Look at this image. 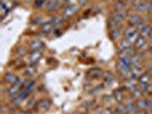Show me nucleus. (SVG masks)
<instances>
[{"label":"nucleus","instance_id":"58836bf2","mask_svg":"<svg viewBox=\"0 0 152 114\" xmlns=\"http://www.w3.org/2000/svg\"><path fill=\"white\" fill-rule=\"evenodd\" d=\"M124 114H129V113H124Z\"/></svg>","mask_w":152,"mask_h":114},{"label":"nucleus","instance_id":"dca6fc26","mask_svg":"<svg viewBox=\"0 0 152 114\" xmlns=\"http://www.w3.org/2000/svg\"><path fill=\"white\" fill-rule=\"evenodd\" d=\"M42 46H44L42 41L39 40V39H36V40H33L30 44V49L32 52H38V50H40L42 48Z\"/></svg>","mask_w":152,"mask_h":114},{"label":"nucleus","instance_id":"20e7f679","mask_svg":"<svg viewBox=\"0 0 152 114\" xmlns=\"http://www.w3.org/2000/svg\"><path fill=\"white\" fill-rule=\"evenodd\" d=\"M132 62H133V65H143V62H144V55L141 52H135V53L132 55Z\"/></svg>","mask_w":152,"mask_h":114},{"label":"nucleus","instance_id":"2eb2a0df","mask_svg":"<svg viewBox=\"0 0 152 114\" xmlns=\"http://www.w3.org/2000/svg\"><path fill=\"white\" fill-rule=\"evenodd\" d=\"M4 80H5V82L8 84L9 86H12V84H14L18 80V78L16 74L14 73H6V76H4Z\"/></svg>","mask_w":152,"mask_h":114},{"label":"nucleus","instance_id":"f3484780","mask_svg":"<svg viewBox=\"0 0 152 114\" xmlns=\"http://www.w3.org/2000/svg\"><path fill=\"white\" fill-rule=\"evenodd\" d=\"M137 81H138V84H151L152 76H150L148 72H144L142 76H141L140 78H138V79H137Z\"/></svg>","mask_w":152,"mask_h":114},{"label":"nucleus","instance_id":"1a4fd4ad","mask_svg":"<svg viewBox=\"0 0 152 114\" xmlns=\"http://www.w3.org/2000/svg\"><path fill=\"white\" fill-rule=\"evenodd\" d=\"M63 2H64L63 0H55V1H52V2L47 4V5H46V8H47V10H48L49 13L56 12V10L62 6Z\"/></svg>","mask_w":152,"mask_h":114},{"label":"nucleus","instance_id":"473e14b6","mask_svg":"<svg viewBox=\"0 0 152 114\" xmlns=\"http://www.w3.org/2000/svg\"><path fill=\"white\" fill-rule=\"evenodd\" d=\"M34 105H37L34 99H31L30 102H29V104H28V106H29V107H32V106H34Z\"/></svg>","mask_w":152,"mask_h":114},{"label":"nucleus","instance_id":"9b49d317","mask_svg":"<svg viewBox=\"0 0 152 114\" xmlns=\"http://www.w3.org/2000/svg\"><path fill=\"white\" fill-rule=\"evenodd\" d=\"M36 107L40 112H45V111H47L50 107V102L48 99H41L40 102H38V104L36 105Z\"/></svg>","mask_w":152,"mask_h":114},{"label":"nucleus","instance_id":"a878e982","mask_svg":"<svg viewBox=\"0 0 152 114\" xmlns=\"http://www.w3.org/2000/svg\"><path fill=\"white\" fill-rule=\"evenodd\" d=\"M46 2H47V0H36L34 6H36L37 8L42 7V6H46Z\"/></svg>","mask_w":152,"mask_h":114},{"label":"nucleus","instance_id":"0eeeda50","mask_svg":"<svg viewBox=\"0 0 152 114\" xmlns=\"http://www.w3.org/2000/svg\"><path fill=\"white\" fill-rule=\"evenodd\" d=\"M142 21H143V17H142V15H141L140 13H134V14H132V15L129 16V18H128L129 25H133V26H135V28H136L137 25L142 22Z\"/></svg>","mask_w":152,"mask_h":114},{"label":"nucleus","instance_id":"4468645a","mask_svg":"<svg viewBox=\"0 0 152 114\" xmlns=\"http://www.w3.org/2000/svg\"><path fill=\"white\" fill-rule=\"evenodd\" d=\"M88 74H89V76H91V79H99L101 76H103L104 73H103V71H102L101 68H91V70H89Z\"/></svg>","mask_w":152,"mask_h":114},{"label":"nucleus","instance_id":"7c9ffc66","mask_svg":"<svg viewBox=\"0 0 152 114\" xmlns=\"http://www.w3.org/2000/svg\"><path fill=\"white\" fill-rule=\"evenodd\" d=\"M87 2H89V0H78L79 6H85V5H87Z\"/></svg>","mask_w":152,"mask_h":114},{"label":"nucleus","instance_id":"39448f33","mask_svg":"<svg viewBox=\"0 0 152 114\" xmlns=\"http://www.w3.org/2000/svg\"><path fill=\"white\" fill-rule=\"evenodd\" d=\"M135 104H136L137 110H145V111H148L149 108L152 107L148 98H141L138 99V100H135Z\"/></svg>","mask_w":152,"mask_h":114},{"label":"nucleus","instance_id":"393cba45","mask_svg":"<svg viewBox=\"0 0 152 114\" xmlns=\"http://www.w3.org/2000/svg\"><path fill=\"white\" fill-rule=\"evenodd\" d=\"M103 79L105 80V82H113V80H114V78H113V76L111 74V73H104V76H103Z\"/></svg>","mask_w":152,"mask_h":114},{"label":"nucleus","instance_id":"f257e3e1","mask_svg":"<svg viewBox=\"0 0 152 114\" xmlns=\"http://www.w3.org/2000/svg\"><path fill=\"white\" fill-rule=\"evenodd\" d=\"M24 84H25V80H23V79H18L14 84L9 86V88L7 89V96L8 97L14 98L15 96H17V95L21 92V90H22Z\"/></svg>","mask_w":152,"mask_h":114},{"label":"nucleus","instance_id":"4c0bfd02","mask_svg":"<svg viewBox=\"0 0 152 114\" xmlns=\"http://www.w3.org/2000/svg\"><path fill=\"white\" fill-rule=\"evenodd\" d=\"M25 1H26V2H29V1H31V0H25Z\"/></svg>","mask_w":152,"mask_h":114},{"label":"nucleus","instance_id":"a19ab883","mask_svg":"<svg viewBox=\"0 0 152 114\" xmlns=\"http://www.w3.org/2000/svg\"><path fill=\"white\" fill-rule=\"evenodd\" d=\"M151 84H152V81H151Z\"/></svg>","mask_w":152,"mask_h":114},{"label":"nucleus","instance_id":"ddd939ff","mask_svg":"<svg viewBox=\"0 0 152 114\" xmlns=\"http://www.w3.org/2000/svg\"><path fill=\"white\" fill-rule=\"evenodd\" d=\"M40 58H41L40 50H38V52H32L29 55V57H28V60H29V62H30L31 64H37V62L40 61Z\"/></svg>","mask_w":152,"mask_h":114},{"label":"nucleus","instance_id":"6e6552de","mask_svg":"<svg viewBox=\"0 0 152 114\" xmlns=\"http://www.w3.org/2000/svg\"><path fill=\"white\" fill-rule=\"evenodd\" d=\"M54 28H55V23H54V20L52 18L50 21H47L41 25V32L44 34H48L54 30Z\"/></svg>","mask_w":152,"mask_h":114},{"label":"nucleus","instance_id":"f704fd0d","mask_svg":"<svg viewBox=\"0 0 152 114\" xmlns=\"http://www.w3.org/2000/svg\"><path fill=\"white\" fill-rule=\"evenodd\" d=\"M17 114H30L29 112H26V111H20Z\"/></svg>","mask_w":152,"mask_h":114},{"label":"nucleus","instance_id":"7ed1b4c3","mask_svg":"<svg viewBox=\"0 0 152 114\" xmlns=\"http://www.w3.org/2000/svg\"><path fill=\"white\" fill-rule=\"evenodd\" d=\"M117 70L119 71V73H120L121 76L127 78V76H129L130 71H132V66L125 64V63L121 61H118V63H117Z\"/></svg>","mask_w":152,"mask_h":114},{"label":"nucleus","instance_id":"b1692460","mask_svg":"<svg viewBox=\"0 0 152 114\" xmlns=\"http://www.w3.org/2000/svg\"><path fill=\"white\" fill-rule=\"evenodd\" d=\"M124 9H126L125 2H124L122 0H118V1L114 4V12H121Z\"/></svg>","mask_w":152,"mask_h":114},{"label":"nucleus","instance_id":"cd10ccee","mask_svg":"<svg viewBox=\"0 0 152 114\" xmlns=\"http://www.w3.org/2000/svg\"><path fill=\"white\" fill-rule=\"evenodd\" d=\"M113 98L114 97H112V96H104V97H103V103L109 104V103H111V100H112Z\"/></svg>","mask_w":152,"mask_h":114},{"label":"nucleus","instance_id":"c85d7f7f","mask_svg":"<svg viewBox=\"0 0 152 114\" xmlns=\"http://www.w3.org/2000/svg\"><path fill=\"white\" fill-rule=\"evenodd\" d=\"M99 114H113V111L112 110H110V108H104V110H102Z\"/></svg>","mask_w":152,"mask_h":114},{"label":"nucleus","instance_id":"72a5a7b5","mask_svg":"<svg viewBox=\"0 0 152 114\" xmlns=\"http://www.w3.org/2000/svg\"><path fill=\"white\" fill-rule=\"evenodd\" d=\"M146 72H148V73H149V74H150V76H152V66H149V68H148V71H146Z\"/></svg>","mask_w":152,"mask_h":114},{"label":"nucleus","instance_id":"ea45409f","mask_svg":"<svg viewBox=\"0 0 152 114\" xmlns=\"http://www.w3.org/2000/svg\"><path fill=\"white\" fill-rule=\"evenodd\" d=\"M85 114H88V113H85Z\"/></svg>","mask_w":152,"mask_h":114},{"label":"nucleus","instance_id":"9d476101","mask_svg":"<svg viewBox=\"0 0 152 114\" xmlns=\"http://www.w3.org/2000/svg\"><path fill=\"white\" fill-rule=\"evenodd\" d=\"M138 33H140V36L143 37V38H149L152 33V25L151 24H145L144 26L138 31Z\"/></svg>","mask_w":152,"mask_h":114},{"label":"nucleus","instance_id":"5701e85b","mask_svg":"<svg viewBox=\"0 0 152 114\" xmlns=\"http://www.w3.org/2000/svg\"><path fill=\"white\" fill-rule=\"evenodd\" d=\"M36 71H37L36 66H34L33 64H31V65H29L28 68H25V76H32L34 73H36Z\"/></svg>","mask_w":152,"mask_h":114},{"label":"nucleus","instance_id":"bb28decb","mask_svg":"<svg viewBox=\"0 0 152 114\" xmlns=\"http://www.w3.org/2000/svg\"><path fill=\"white\" fill-rule=\"evenodd\" d=\"M33 23H34V24H41V25H42L44 23H46V21H45V18H44V17H37Z\"/></svg>","mask_w":152,"mask_h":114},{"label":"nucleus","instance_id":"c756f323","mask_svg":"<svg viewBox=\"0 0 152 114\" xmlns=\"http://www.w3.org/2000/svg\"><path fill=\"white\" fill-rule=\"evenodd\" d=\"M146 10L148 12L152 10V0H146Z\"/></svg>","mask_w":152,"mask_h":114},{"label":"nucleus","instance_id":"6ab92c4d","mask_svg":"<svg viewBox=\"0 0 152 114\" xmlns=\"http://www.w3.org/2000/svg\"><path fill=\"white\" fill-rule=\"evenodd\" d=\"M144 92L141 90V89H138V88H136L135 90L132 91V95H130V97L134 99V100H138V99L141 98H144Z\"/></svg>","mask_w":152,"mask_h":114},{"label":"nucleus","instance_id":"a211bd4d","mask_svg":"<svg viewBox=\"0 0 152 114\" xmlns=\"http://www.w3.org/2000/svg\"><path fill=\"white\" fill-rule=\"evenodd\" d=\"M138 32L137 29L135 26H133V25H128V26H126L125 28V30H124V38H128L130 36H133L134 33H136Z\"/></svg>","mask_w":152,"mask_h":114},{"label":"nucleus","instance_id":"aec40b11","mask_svg":"<svg viewBox=\"0 0 152 114\" xmlns=\"http://www.w3.org/2000/svg\"><path fill=\"white\" fill-rule=\"evenodd\" d=\"M25 98H26V96L23 95L22 92H20L17 96H15L14 98H12V103H13V105L18 106V105H21V103H23V100H24Z\"/></svg>","mask_w":152,"mask_h":114},{"label":"nucleus","instance_id":"f03ea898","mask_svg":"<svg viewBox=\"0 0 152 114\" xmlns=\"http://www.w3.org/2000/svg\"><path fill=\"white\" fill-rule=\"evenodd\" d=\"M134 47L136 48L137 52H141V53H144V52H149V49H150V45H149V42H148V40L146 38H143V37H138V39L136 40V42L134 44Z\"/></svg>","mask_w":152,"mask_h":114},{"label":"nucleus","instance_id":"f8f14e48","mask_svg":"<svg viewBox=\"0 0 152 114\" xmlns=\"http://www.w3.org/2000/svg\"><path fill=\"white\" fill-rule=\"evenodd\" d=\"M125 89H126V88H120V89H117V90L114 91L113 97L115 102H118V103H124V102H125V95H124V92H122Z\"/></svg>","mask_w":152,"mask_h":114},{"label":"nucleus","instance_id":"412c9836","mask_svg":"<svg viewBox=\"0 0 152 114\" xmlns=\"http://www.w3.org/2000/svg\"><path fill=\"white\" fill-rule=\"evenodd\" d=\"M120 34H121V29H120V26H119V28H113V29L110 30V37H111L112 40H117V39L120 37Z\"/></svg>","mask_w":152,"mask_h":114},{"label":"nucleus","instance_id":"2f4dec72","mask_svg":"<svg viewBox=\"0 0 152 114\" xmlns=\"http://www.w3.org/2000/svg\"><path fill=\"white\" fill-rule=\"evenodd\" d=\"M134 114H148V111H145V110H137Z\"/></svg>","mask_w":152,"mask_h":114},{"label":"nucleus","instance_id":"e433bc0d","mask_svg":"<svg viewBox=\"0 0 152 114\" xmlns=\"http://www.w3.org/2000/svg\"><path fill=\"white\" fill-rule=\"evenodd\" d=\"M148 114H152V107H151V108H149V110H148Z\"/></svg>","mask_w":152,"mask_h":114},{"label":"nucleus","instance_id":"4be33fe9","mask_svg":"<svg viewBox=\"0 0 152 114\" xmlns=\"http://www.w3.org/2000/svg\"><path fill=\"white\" fill-rule=\"evenodd\" d=\"M130 47H134V45H132L127 39H121L120 42H119V48L120 50H124V49H127V48H130Z\"/></svg>","mask_w":152,"mask_h":114},{"label":"nucleus","instance_id":"c9c22d12","mask_svg":"<svg viewBox=\"0 0 152 114\" xmlns=\"http://www.w3.org/2000/svg\"><path fill=\"white\" fill-rule=\"evenodd\" d=\"M149 55H150V56L152 57V46L150 47V49H149Z\"/></svg>","mask_w":152,"mask_h":114},{"label":"nucleus","instance_id":"423d86ee","mask_svg":"<svg viewBox=\"0 0 152 114\" xmlns=\"http://www.w3.org/2000/svg\"><path fill=\"white\" fill-rule=\"evenodd\" d=\"M78 8H79V5H70V6H66L64 12H63V17H71L76 14L78 12Z\"/></svg>","mask_w":152,"mask_h":114}]
</instances>
